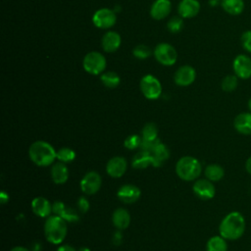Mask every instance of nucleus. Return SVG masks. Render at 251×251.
I'll return each mask as SVG.
<instances>
[{
	"mask_svg": "<svg viewBox=\"0 0 251 251\" xmlns=\"http://www.w3.org/2000/svg\"><path fill=\"white\" fill-rule=\"evenodd\" d=\"M246 228L244 216L238 211H232L226 214L220 223L219 232L226 240L239 239Z\"/></svg>",
	"mask_w": 251,
	"mask_h": 251,
	"instance_id": "1",
	"label": "nucleus"
},
{
	"mask_svg": "<svg viewBox=\"0 0 251 251\" xmlns=\"http://www.w3.org/2000/svg\"><path fill=\"white\" fill-rule=\"evenodd\" d=\"M30 161L38 167H47L54 164L57 159V151L47 141L37 140L30 144L28 148Z\"/></svg>",
	"mask_w": 251,
	"mask_h": 251,
	"instance_id": "2",
	"label": "nucleus"
},
{
	"mask_svg": "<svg viewBox=\"0 0 251 251\" xmlns=\"http://www.w3.org/2000/svg\"><path fill=\"white\" fill-rule=\"evenodd\" d=\"M44 235L51 244H61L68 232L67 222L58 215H50L44 223Z\"/></svg>",
	"mask_w": 251,
	"mask_h": 251,
	"instance_id": "3",
	"label": "nucleus"
},
{
	"mask_svg": "<svg viewBox=\"0 0 251 251\" xmlns=\"http://www.w3.org/2000/svg\"><path fill=\"white\" fill-rule=\"evenodd\" d=\"M202 173V165L192 156H183L176 164V174L185 181L196 180Z\"/></svg>",
	"mask_w": 251,
	"mask_h": 251,
	"instance_id": "4",
	"label": "nucleus"
},
{
	"mask_svg": "<svg viewBox=\"0 0 251 251\" xmlns=\"http://www.w3.org/2000/svg\"><path fill=\"white\" fill-rule=\"evenodd\" d=\"M82 66L86 73L95 75H100L106 69V59L101 53L92 51L84 56Z\"/></svg>",
	"mask_w": 251,
	"mask_h": 251,
	"instance_id": "5",
	"label": "nucleus"
},
{
	"mask_svg": "<svg viewBox=\"0 0 251 251\" xmlns=\"http://www.w3.org/2000/svg\"><path fill=\"white\" fill-rule=\"evenodd\" d=\"M140 90L145 98L149 100H155L161 96L162 85L160 80L152 75H146L140 80Z\"/></svg>",
	"mask_w": 251,
	"mask_h": 251,
	"instance_id": "6",
	"label": "nucleus"
},
{
	"mask_svg": "<svg viewBox=\"0 0 251 251\" xmlns=\"http://www.w3.org/2000/svg\"><path fill=\"white\" fill-rule=\"evenodd\" d=\"M155 59L164 66H172L176 62L177 54L175 47L169 43H160L154 49Z\"/></svg>",
	"mask_w": 251,
	"mask_h": 251,
	"instance_id": "7",
	"label": "nucleus"
},
{
	"mask_svg": "<svg viewBox=\"0 0 251 251\" xmlns=\"http://www.w3.org/2000/svg\"><path fill=\"white\" fill-rule=\"evenodd\" d=\"M102 185L101 176L94 171L86 173L80 180V189L86 195H93L97 193Z\"/></svg>",
	"mask_w": 251,
	"mask_h": 251,
	"instance_id": "8",
	"label": "nucleus"
},
{
	"mask_svg": "<svg viewBox=\"0 0 251 251\" xmlns=\"http://www.w3.org/2000/svg\"><path fill=\"white\" fill-rule=\"evenodd\" d=\"M193 193L201 200H210L216 194V187L213 181L205 178H197L192 185Z\"/></svg>",
	"mask_w": 251,
	"mask_h": 251,
	"instance_id": "9",
	"label": "nucleus"
},
{
	"mask_svg": "<svg viewBox=\"0 0 251 251\" xmlns=\"http://www.w3.org/2000/svg\"><path fill=\"white\" fill-rule=\"evenodd\" d=\"M234 75L240 79L251 77V58L245 54L237 55L232 62Z\"/></svg>",
	"mask_w": 251,
	"mask_h": 251,
	"instance_id": "10",
	"label": "nucleus"
},
{
	"mask_svg": "<svg viewBox=\"0 0 251 251\" xmlns=\"http://www.w3.org/2000/svg\"><path fill=\"white\" fill-rule=\"evenodd\" d=\"M116 21L117 17L115 12L107 8L97 10L92 17V22L94 25L103 29L112 27L116 24Z\"/></svg>",
	"mask_w": 251,
	"mask_h": 251,
	"instance_id": "11",
	"label": "nucleus"
},
{
	"mask_svg": "<svg viewBox=\"0 0 251 251\" xmlns=\"http://www.w3.org/2000/svg\"><path fill=\"white\" fill-rule=\"evenodd\" d=\"M127 163L126 158L122 156H115L111 158L106 164V172L113 178H119L126 172Z\"/></svg>",
	"mask_w": 251,
	"mask_h": 251,
	"instance_id": "12",
	"label": "nucleus"
},
{
	"mask_svg": "<svg viewBox=\"0 0 251 251\" xmlns=\"http://www.w3.org/2000/svg\"><path fill=\"white\" fill-rule=\"evenodd\" d=\"M117 196L122 202L126 204H132L140 198L141 191L136 185L127 183V184L122 185L118 189Z\"/></svg>",
	"mask_w": 251,
	"mask_h": 251,
	"instance_id": "13",
	"label": "nucleus"
},
{
	"mask_svg": "<svg viewBox=\"0 0 251 251\" xmlns=\"http://www.w3.org/2000/svg\"><path fill=\"white\" fill-rule=\"evenodd\" d=\"M196 78V71L193 67L184 65L177 69L175 74L174 80L179 86H188L194 82Z\"/></svg>",
	"mask_w": 251,
	"mask_h": 251,
	"instance_id": "14",
	"label": "nucleus"
},
{
	"mask_svg": "<svg viewBox=\"0 0 251 251\" xmlns=\"http://www.w3.org/2000/svg\"><path fill=\"white\" fill-rule=\"evenodd\" d=\"M52 212L55 215L60 216L66 222L75 223L79 220L78 214L73 208H70L62 201H56L52 204Z\"/></svg>",
	"mask_w": 251,
	"mask_h": 251,
	"instance_id": "15",
	"label": "nucleus"
},
{
	"mask_svg": "<svg viewBox=\"0 0 251 251\" xmlns=\"http://www.w3.org/2000/svg\"><path fill=\"white\" fill-rule=\"evenodd\" d=\"M31 211L34 215L40 218H48L52 212V204L48 199L42 196H37L31 201Z\"/></svg>",
	"mask_w": 251,
	"mask_h": 251,
	"instance_id": "16",
	"label": "nucleus"
},
{
	"mask_svg": "<svg viewBox=\"0 0 251 251\" xmlns=\"http://www.w3.org/2000/svg\"><path fill=\"white\" fill-rule=\"evenodd\" d=\"M234 129L243 135H251V112H242L233 120Z\"/></svg>",
	"mask_w": 251,
	"mask_h": 251,
	"instance_id": "17",
	"label": "nucleus"
},
{
	"mask_svg": "<svg viewBox=\"0 0 251 251\" xmlns=\"http://www.w3.org/2000/svg\"><path fill=\"white\" fill-rule=\"evenodd\" d=\"M149 152L152 157V166L156 168L161 167L170 157L169 148L161 141L156 144Z\"/></svg>",
	"mask_w": 251,
	"mask_h": 251,
	"instance_id": "18",
	"label": "nucleus"
},
{
	"mask_svg": "<svg viewBox=\"0 0 251 251\" xmlns=\"http://www.w3.org/2000/svg\"><path fill=\"white\" fill-rule=\"evenodd\" d=\"M172 10V4L170 0H155L150 8V15L155 20H163Z\"/></svg>",
	"mask_w": 251,
	"mask_h": 251,
	"instance_id": "19",
	"label": "nucleus"
},
{
	"mask_svg": "<svg viewBox=\"0 0 251 251\" xmlns=\"http://www.w3.org/2000/svg\"><path fill=\"white\" fill-rule=\"evenodd\" d=\"M50 176L55 184H64L69 178V170L65 163L56 162L52 165Z\"/></svg>",
	"mask_w": 251,
	"mask_h": 251,
	"instance_id": "20",
	"label": "nucleus"
},
{
	"mask_svg": "<svg viewBox=\"0 0 251 251\" xmlns=\"http://www.w3.org/2000/svg\"><path fill=\"white\" fill-rule=\"evenodd\" d=\"M177 11L181 18H193L200 11V3L198 0H181Z\"/></svg>",
	"mask_w": 251,
	"mask_h": 251,
	"instance_id": "21",
	"label": "nucleus"
},
{
	"mask_svg": "<svg viewBox=\"0 0 251 251\" xmlns=\"http://www.w3.org/2000/svg\"><path fill=\"white\" fill-rule=\"evenodd\" d=\"M121 36L116 31H107L101 40L102 47L106 52H115L121 45Z\"/></svg>",
	"mask_w": 251,
	"mask_h": 251,
	"instance_id": "22",
	"label": "nucleus"
},
{
	"mask_svg": "<svg viewBox=\"0 0 251 251\" xmlns=\"http://www.w3.org/2000/svg\"><path fill=\"white\" fill-rule=\"evenodd\" d=\"M112 223L118 229H125L130 224V215L124 208H117L112 215Z\"/></svg>",
	"mask_w": 251,
	"mask_h": 251,
	"instance_id": "23",
	"label": "nucleus"
},
{
	"mask_svg": "<svg viewBox=\"0 0 251 251\" xmlns=\"http://www.w3.org/2000/svg\"><path fill=\"white\" fill-rule=\"evenodd\" d=\"M152 165V157L150 152L140 150L137 152L131 161V166L136 170H143L146 169L148 166Z\"/></svg>",
	"mask_w": 251,
	"mask_h": 251,
	"instance_id": "24",
	"label": "nucleus"
},
{
	"mask_svg": "<svg viewBox=\"0 0 251 251\" xmlns=\"http://www.w3.org/2000/svg\"><path fill=\"white\" fill-rule=\"evenodd\" d=\"M221 6L227 14L238 16L243 12L245 4L243 0H221Z\"/></svg>",
	"mask_w": 251,
	"mask_h": 251,
	"instance_id": "25",
	"label": "nucleus"
},
{
	"mask_svg": "<svg viewBox=\"0 0 251 251\" xmlns=\"http://www.w3.org/2000/svg\"><path fill=\"white\" fill-rule=\"evenodd\" d=\"M205 177L211 181H219L225 176L224 168L219 164H210L204 170Z\"/></svg>",
	"mask_w": 251,
	"mask_h": 251,
	"instance_id": "26",
	"label": "nucleus"
},
{
	"mask_svg": "<svg viewBox=\"0 0 251 251\" xmlns=\"http://www.w3.org/2000/svg\"><path fill=\"white\" fill-rule=\"evenodd\" d=\"M227 240L222 235L210 237L206 243V251H227Z\"/></svg>",
	"mask_w": 251,
	"mask_h": 251,
	"instance_id": "27",
	"label": "nucleus"
},
{
	"mask_svg": "<svg viewBox=\"0 0 251 251\" xmlns=\"http://www.w3.org/2000/svg\"><path fill=\"white\" fill-rule=\"evenodd\" d=\"M102 83L108 88H115L120 84L121 78L119 75L115 72H106L103 73L100 76Z\"/></svg>",
	"mask_w": 251,
	"mask_h": 251,
	"instance_id": "28",
	"label": "nucleus"
},
{
	"mask_svg": "<svg viewBox=\"0 0 251 251\" xmlns=\"http://www.w3.org/2000/svg\"><path fill=\"white\" fill-rule=\"evenodd\" d=\"M141 137L143 140H155L158 139V127L154 123H147L142 130Z\"/></svg>",
	"mask_w": 251,
	"mask_h": 251,
	"instance_id": "29",
	"label": "nucleus"
},
{
	"mask_svg": "<svg viewBox=\"0 0 251 251\" xmlns=\"http://www.w3.org/2000/svg\"><path fill=\"white\" fill-rule=\"evenodd\" d=\"M75 159V152L70 147H62L57 151V160L65 164L72 163Z\"/></svg>",
	"mask_w": 251,
	"mask_h": 251,
	"instance_id": "30",
	"label": "nucleus"
},
{
	"mask_svg": "<svg viewBox=\"0 0 251 251\" xmlns=\"http://www.w3.org/2000/svg\"><path fill=\"white\" fill-rule=\"evenodd\" d=\"M238 85V77L235 75H228L222 80L221 87L225 92H232Z\"/></svg>",
	"mask_w": 251,
	"mask_h": 251,
	"instance_id": "31",
	"label": "nucleus"
},
{
	"mask_svg": "<svg viewBox=\"0 0 251 251\" xmlns=\"http://www.w3.org/2000/svg\"><path fill=\"white\" fill-rule=\"evenodd\" d=\"M142 142V137L138 134H131L128 135L125 141H124V146L127 148L128 150H134L137 148H140Z\"/></svg>",
	"mask_w": 251,
	"mask_h": 251,
	"instance_id": "32",
	"label": "nucleus"
},
{
	"mask_svg": "<svg viewBox=\"0 0 251 251\" xmlns=\"http://www.w3.org/2000/svg\"><path fill=\"white\" fill-rule=\"evenodd\" d=\"M132 54L134 57H136L137 59H146L151 55V50L147 45L144 44H139L137 46L134 47V49L132 50Z\"/></svg>",
	"mask_w": 251,
	"mask_h": 251,
	"instance_id": "33",
	"label": "nucleus"
},
{
	"mask_svg": "<svg viewBox=\"0 0 251 251\" xmlns=\"http://www.w3.org/2000/svg\"><path fill=\"white\" fill-rule=\"evenodd\" d=\"M168 29L173 32V33H176L178 31L181 30L182 26H183V21L180 17H173L169 22H168Z\"/></svg>",
	"mask_w": 251,
	"mask_h": 251,
	"instance_id": "34",
	"label": "nucleus"
},
{
	"mask_svg": "<svg viewBox=\"0 0 251 251\" xmlns=\"http://www.w3.org/2000/svg\"><path fill=\"white\" fill-rule=\"evenodd\" d=\"M240 43L245 51L251 53V29L242 32L240 36Z\"/></svg>",
	"mask_w": 251,
	"mask_h": 251,
	"instance_id": "35",
	"label": "nucleus"
},
{
	"mask_svg": "<svg viewBox=\"0 0 251 251\" xmlns=\"http://www.w3.org/2000/svg\"><path fill=\"white\" fill-rule=\"evenodd\" d=\"M89 202L87 201V199L85 197H80L77 201V207H78V210L81 212V213H86L88 210H89Z\"/></svg>",
	"mask_w": 251,
	"mask_h": 251,
	"instance_id": "36",
	"label": "nucleus"
},
{
	"mask_svg": "<svg viewBox=\"0 0 251 251\" xmlns=\"http://www.w3.org/2000/svg\"><path fill=\"white\" fill-rule=\"evenodd\" d=\"M56 251H77V250L69 244H63V245H60Z\"/></svg>",
	"mask_w": 251,
	"mask_h": 251,
	"instance_id": "37",
	"label": "nucleus"
},
{
	"mask_svg": "<svg viewBox=\"0 0 251 251\" xmlns=\"http://www.w3.org/2000/svg\"><path fill=\"white\" fill-rule=\"evenodd\" d=\"M0 201H1L2 204L7 203V202L9 201V195H8V193H6L5 191H1V193H0Z\"/></svg>",
	"mask_w": 251,
	"mask_h": 251,
	"instance_id": "38",
	"label": "nucleus"
},
{
	"mask_svg": "<svg viewBox=\"0 0 251 251\" xmlns=\"http://www.w3.org/2000/svg\"><path fill=\"white\" fill-rule=\"evenodd\" d=\"M245 170L249 175H251V156L245 162Z\"/></svg>",
	"mask_w": 251,
	"mask_h": 251,
	"instance_id": "39",
	"label": "nucleus"
},
{
	"mask_svg": "<svg viewBox=\"0 0 251 251\" xmlns=\"http://www.w3.org/2000/svg\"><path fill=\"white\" fill-rule=\"evenodd\" d=\"M10 251H29V250L24 246H15Z\"/></svg>",
	"mask_w": 251,
	"mask_h": 251,
	"instance_id": "40",
	"label": "nucleus"
},
{
	"mask_svg": "<svg viewBox=\"0 0 251 251\" xmlns=\"http://www.w3.org/2000/svg\"><path fill=\"white\" fill-rule=\"evenodd\" d=\"M209 4L212 7H216L217 5H221V0H209Z\"/></svg>",
	"mask_w": 251,
	"mask_h": 251,
	"instance_id": "41",
	"label": "nucleus"
},
{
	"mask_svg": "<svg viewBox=\"0 0 251 251\" xmlns=\"http://www.w3.org/2000/svg\"><path fill=\"white\" fill-rule=\"evenodd\" d=\"M247 105H248V109H249V112H251V97L249 98L248 102H247Z\"/></svg>",
	"mask_w": 251,
	"mask_h": 251,
	"instance_id": "42",
	"label": "nucleus"
},
{
	"mask_svg": "<svg viewBox=\"0 0 251 251\" xmlns=\"http://www.w3.org/2000/svg\"><path fill=\"white\" fill-rule=\"evenodd\" d=\"M78 251H89V249H88V248H86V247H81Z\"/></svg>",
	"mask_w": 251,
	"mask_h": 251,
	"instance_id": "43",
	"label": "nucleus"
}]
</instances>
